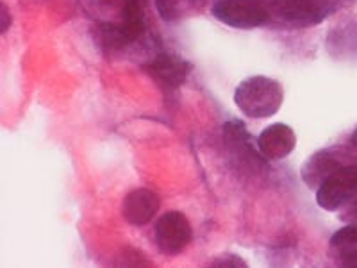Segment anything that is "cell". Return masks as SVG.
Segmentation results:
<instances>
[{
  "mask_svg": "<svg viewBox=\"0 0 357 268\" xmlns=\"http://www.w3.org/2000/svg\"><path fill=\"white\" fill-rule=\"evenodd\" d=\"M159 17L165 22H181L206 8L207 0H154Z\"/></svg>",
  "mask_w": 357,
  "mask_h": 268,
  "instance_id": "cell-12",
  "label": "cell"
},
{
  "mask_svg": "<svg viewBox=\"0 0 357 268\" xmlns=\"http://www.w3.org/2000/svg\"><path fill=\"white\" fill-rule=\"evenodd\" d=\"M145 33V0H123L122 22L100 25V40L107 49H120Z\"/></svg>",
  "mask_w": 357,
  "mask_h": 268,
  "instance_id": "cell-4",
  "label": "cell"
},
{
  "mask_svg": "<svg viewBox=\"0 0 357 268\" xmlns=\"http://www.w3.org/2000/svg\"><path fill=\"white\" fill-rule=\"evenodd\" d=\"M159 206H161V202H159V197L154 191L138 188V190H132L126 195L122 204V213L130 225L142 228L154 218L155 213L159 211Z\"/></svg>",
  "mask_w": 357,
  "mask_h": 268,
  "instance_id": "cell-9",
  "label": "cell"
},
{
  "mask_svg": "<svg viewBox=\"0 0 357 268\" xmlns=\"http://www.w3.org/2000/svg\"><path fill=\"white\" fill-rule=\"evenodd\" d=\"M350 142H352V145L356 147V149H357V129L354 131V133H352V136H350Z\"/></svg>",
  "mask_w": 357,
  "mask_h": 268,
  "instance_id": "cell-17",
  "label": "cell"
},
{
  "mask_svg": "<svg viewBox=\"0 0 357 268\" xmlns=\"http://www.w3.org/2000/svg\"><path fill=\"white\" fill-rule=\"evenodd\" d=\"M284 89L280 82L256 75L241 82L234 91L236 106L250 118L273 117L282 106Z\"/></svg>",
  "mask_w": 357,
  "mask_h": 268,
  "instance_id": "cell-1",
  "label": "cell"
},
{
  "mask_svg": "<svg viewBox=\"0 0 357 268\" xmlns=\"http://www.w3.org/2000/svg\"><path fill=\"white\" fill-rule=\"evenodd\" d=\"M216 20L234 29H256L272 17L268 0H218L213 6Z\"/></svg>",
  "mask_w": 357,
  "mask_h": 268,
  "instance_id": "cell-3",
  "label": "cell"
},
{
  "mask_svg": "<svg viewBox=\"0 0 357 268\" xmlns=\"http://www.w3.org/2000/svg\"><path fill=\"white\" fill-rule=\"evenodd\" d=\"M213 267H223V268H232V267H247V263H245L241 258L238 256H232V254H229V256L225 258H220V260H216L215 263H213Z\"/></svg>",
  "mask_w": 357,
  "mask_h": 268,
  "instance_id": "cell-14",
  "label": "cell"
},
{
  "mask_svg": "<svg viewBox=\"0 0 357 268\" xmlns=\"http://www.w3.org/2000/svg\"><path fill=\"white\" fill-rule=\"evenodd\" d=\"M145 70L162 88L175 89L184 84L191 72V65L175 54L161 52L146 63Z\"/></svg>",
  "mask_w": 357,
  "mask_h": 268,
  "instance_id": "cell-8",
  "label": "cell"
},
{
  "mask_svg": "<svg viewBox=\"0 0 357 268\" xmlns=\"http://www.w3.org/2000/svg\"><path fill=\"white\" fill-rule=\"evenodd\" d=\"M345 218H350V220H357V202L354 204L352 207H350L349 211H347Z\"/></svg>",
  "mask_w": 357,
  "mask_h": 268,
  "instance_id": "cell-16",
  "label": "cell"
},
{
  "mask_svg": "<svg viewBox=\"0 0 357 268\" xmlns=\"http://www.w3.org/2000/svg\"><path fill=\"white\" fill-rule=\"evenodd\" d=\"M331 248L343 267L357 268V225L340 229L331 238Z\"/></svg>",
  "mask_w": 357,
  "mask_h": 268,
  "instance_id": "cell-13",
  "label": "cell"
},
{
  "mask_svg": "<svg viewBox=\"0 0 357 268\" xmlns=\"http://www.w3.org/2000/svg\"><path fill=\"white\" fill-rule=\"evenodd\" d=\"M223 136H225V145L229 152L234 156L238 163L250 170H259L264 167V156L261 151H256V147L252 145L250 134L245 129L243 122L240 120H232L223 126Z\"/></svg>",
  "mask_w": 357,
  "mask_h": 268,
  "instance_id": "cell-7",
  "label": "cell"
},
{
  "mask_svg": "<svg viewBox=\"0 0 357 268\" xmlns=\"http://www.w3.org/2000/svg\"><path fill=\"white\" fill-rule=\"evenodd\" d=\"M357 193V163L341 165L317 190V202L325 211H336Z\"/></svg>",
  "mask_w": 357,
  "mask_h": 268,
  "instance_id": "cell-5",
  "label": "cell"
},
{
  "mask_svg": "<svg viewBox=\"0 0 357 268\" xmlns=\"http://www.w3.org/2000/svg\"><path fill=\"white\" fill-rule=\"evenodd\" d=\"M191 225L178 211L165 213L155 223V244L165 254H178L191 241Z\"/></svg>",
  "mask_w": 357,
  "mask_h": 268,
  "instance_id": "cell-6",
  "label": "cell"
},
{
  "mask_svg": "<svg viewBox=\"0 0 357 268\" xmlns=\"http://www.w3.org/2000/svg\"><path fill=\"white\" fill-rule=\"evenodd\" d=\"M341 167L337 154L331 151H320L307 159L302 167V179L309 188H320L325 179L329 177L333 172Z\"/></svg>",
  "mask_w": 357,
  "mask_h": 268,
  "instance_id": "cell-11",
  "label": "cell"
},
{
  "mask_svg": "<svg viewBox=\"0 0 357 268\" xmlns=\"http://www.w3.org/2000/svg\"><path fill=\"white\" fill-rule=\"evenodd\" d=\"M9 27H11V15H9V8L6 6V2H2L0 4V33L6 34Z\"/></svg>",
  "mask_w": 357,
  "mask_h": 268,
  "instance_id": "cell-15",
  "label": "cell"
},
{
  "mask_svg": "<svg viewBox=\"0 0 357 268\" xmlns=\"http://www.w3.org/2000/svg\"><path fill=\"white\" fill-rule=\"evenodd\" d=\"M341 0H268L270 13L295 27H312L336 11Z\"/></svg>",
  "mask_w": 357,
  "mask_h": 268,
  "instance_id": "cell-2",
  "label": "cell"
},
{
  "mask_svg": "<svg viewBox=\"0 0 357 268\" xmlns=\"http://www.w3.org/2000/svg\"><path fill=\"white\" fill-rule=\"evenodd\" d=\"M296 136L286 124H273L266 127L257 138V149L266 159H282L293 152Z\"/></svg>",
  "mask_w": 357,
  "mask_h": 268,
  "instance_id": "cell-10",
  "label": "cell"
}]
</instances>
